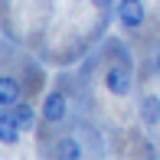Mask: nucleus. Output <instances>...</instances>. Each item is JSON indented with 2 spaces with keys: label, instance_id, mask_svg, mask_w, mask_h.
Returning a JSON list of instances; mask_svg holds the SVG:
<instances>
[{
  "label": "nucleus",
  "instance_id": "6e6552de",
  "mask_svg": "<svg viewBox=\"0 0 160 160\" xmlns=\"http://www.w3.org/2000/svg\"><path fill=\"white\" fill-rule=\"evenodd\" d=\"M141 118L147 121V124H157V121H160V95H144V101H141Z\"/></svg>",
  "mask_w": 160,
  "mask_h": 160
},
{
  "label": "nucleus",
  "instance_id": "423d86ee",
  "mask_svg": "<svg viewBox=\"0 0 160 160\" xmlns=\"http://www.w3.org/2000/svg\"><path fill=\"white\" fill-rule=\"evenodd\" d=\"M56 157H62V160H78V157H82V144H78L75 137H62V141H56Z\"/></svg>",
  "mask_w": 160,
  "mask_h": 160
},
{
  "label": "nucleus",
  "instance_id": "9d476101",
  "mask_svg": "<svg viewBox=\"0 0 160 160\" xmlns=\"http://www.w3.org/2000/svg\"><path fill=\"white\" fill-rule=\"evenodd\" d=\"M157 72H160V56H157Z\"/></svg>",
  "mask_w": 160,
  "mask_h": 160
},
{
  "label": "nucleus",
  "instance_id": "39448f33",
  "mask_svg": "<svg viewBox=\"0 0 160 160\" xmlns=\"http://www.w3.org/2000/svg\"><path fill=\"white\" fill-rule=\"evenodd\" d=\"M20 82L13 75H0V105H7V108H13L20 101Z\"/></svg>",
  "mask_w": 160,
  "mask_h": 160
},
{
  "label": "nucleus",
  "instance_id": "20e7f679",
  "mask_svg": "<svg viewBox=\"0 0 160 160\" xmlns=\"http://www.w3.org/2000/svg\"><path fill=\"white\" fill-rule=\"evenodd\" d=\"M20 137H23V128L17 124V118H13L10 111L0 114V144H20Z\"/></svg>",
  "mask_w": 160,
  "mask_h": 160
},
{
  "label": "nucleus",
  "instance_id": "1a4fd4ad",
  "mask_svg": "<svg viewBox=\"0 0 160 160\" xmlns=\"http://www.w3.org/2000/svg\"><path fill=\"white\" fill-rule=\"evenodd\" d=\"M92 3H95V7H98V10H108V7H111V3H114V0H92Z\"/></svg>",
  "mask_w": 160,
  "mask_h": 160
},
{
  "label": "nucleus",
  "instance_id": "0eeeda50",
  "mask_svg": "<svg viewBox=\"0 0 160 160\" xmlns=\"http://www.w3.org/2000/svg\"><path fill=\"white\" fill-rule=\"evenodd\" d=\"M10 114H13V118H17V124L23 128V131H33V128H36V111H33L30 105H23V101H17Z\"/></svg>",
  "mask_w": 160,
  "mask_h": 160
},
{
  "label": "nucleus",
  "instance_id": "f257e3e1",
  "mask_svg": "<svg viewBox=\"0 0 160 160\" xmlns=\"http://www.w3.org/2000/svg\"><path fill=\"white\" fill-rule=\"evenodd\" d=\"M144 20H147L144 0H118V23H121V26H128V30H137Z\"/></svg>",
  "mask_w": 160,
  "mask_h": 160
},
{
  "label": "nucleus",
  "instance_id": "f03ea898",
  "mask_svg": "<svg viewBox=\"0 0 160 160\" xmlns=\"http://www.w3.org/2000/svg\"><path fill=\"white\" fill-rule=\"evenodd\" d=\"M131 85H134V78H131L128 65H111V69L105 72V88L111 92V95H128Z\"/></svg>",
  "mask_w": 160,
  "mask_h": 160
},
{
  "label": "nucleus",
  "instance_id": "7ed1b4c3",
  "mask_svg": "<svg viewBox=\"0 0 160 160\" xmlns=\"http://www.w3.org/2000/svg\"><path fill=\"white\" fill-rule=\"evenodd\" d=\"M65 114H69L65 95L62 92H49V95L42 98V118H46L49 124H59V121H65Z\"/></svg>",
  "mask_w": 160,
  "mask_h": 160
}]
</instances>
